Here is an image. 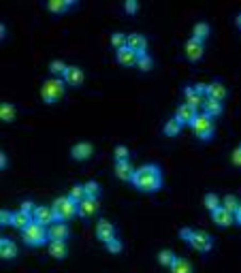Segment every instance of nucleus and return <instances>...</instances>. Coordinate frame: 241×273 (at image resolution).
I'll return each instance as SVG.
<instances>
[{
  "mask_svg": "<svg viewBox=\"0 0 241 273\" xmlns=\"http://www.w3.org/2000/svg\"><path fill=\"white\" fill-rule=\"evenodd\" d=\"M115 58H117V62L124 64V66H135L139 60V53L126 45V47H122V49H115Z\"/></svg>",
  "mask_w": 241,
  "mask_h": 273,
  "instance_id": "4468645a",
  "label": "nucleus"
},
{
  "mask_svg": "<svg viewBox=\"0 0 241 273\" xmlns=\"http://www.w3.org/2000/svg\"><path fill=\"white\" fill-rule=\"evenodd\" d=\"M186 58L192 62H196V60H201V56H203V51H205V45H203V41L199 39H194V36H190L188 41H186Z\"/></svg>",
  "mask_w": 241,
  "mask_h": 273,
  "instance_id": "1a4fd4ad",
  "label": "nucleus"
},
{
  "mask_svg": "<svg viewBox=\"0 0 241 273\" xmlns=\"http://www.w3.org/2000/svg\"><path fill=\"white\" fill-rule=\"evenodd\" d=\"M21 237H24V243L26 245H32V248H36V245H43L49 239V233H47V226H43L36 220H32L28 226L21 231Z\"/></svg>",
  "mask_w": 241,
  "mask_h": 273,
  "instance_id": "20e7f679",
  "label": "nucleus"
},
{
  "mask_svg": "<svg viewBox=\"0 0 241 273\" xmlns=\"http://www.w3.org/2000/svg\"><path fill=\"white\" fill-rule=\"evenodd\" d=\"M83 188H85V196H94V199H98V194H100V186L96 184V181H85Z\"/></svg>",
  "mask_w": 241,
  "mask_h": 273,
  "instance_id": "e433bc0d",
  "label": "nucleus"
},
{
  "mask_svg": "<svg viewBox=\"0 0 241 273\" xmlns=\"http://www.w3.org/2000/svg\"><path fill=\"white\" fill-rule=\"evenodd\" d=\"M66 68H68V64L62 62V60H51V64H49V71H51L53 77H64Z\"/></svg>",
  "mask_w": 241,
  "mask_h": 273,
  "instance_id": "2f4dec72",
  "label": "nucleus"
},
{
  "mask_svg": "<svg viewBox=\"0 0 241 273\" xmlns=\"http://www.w3.org/2000/svg\"><path fill=\"white\" fill-rule=\"evenodd\" d=\"M49 254L53 256V258H58V260L66 258V254H68L66 241H49Z\"/></svg>",
  "mask_w": 241,
  "mask_h": 273,
  "instance_id": "b1692460",
  "label": "nucleus"
},
{
  "mask_svg": "<svg viewBox=\"0 0 241 273\" xmlns=\"http://www.w3.org/2000/svg\"><path fill=\"white\" fill-rule=\"evenodd\" d=\"M32 222V216L30 213H26V211H21V209H17V211H13V220H11V226H15V228H19V231H24L26 226Z\"/></svg>",
  "mask_w": 241,
  "mask_h": 273,
  "instance_id": "4be33fe9",
  "label": "nucleus"
},
{
  "mask_svg": "<svg viewBox=\"0 0 241 273\" xmlns=\"http://www.w3.org/2000/svg\"><path fill=\"white\" fill-rule=\"evenodd\" d=\"M0 120H2V122H13L15 120V107L11 103H2V105H0Z\"/></svg>",
  "mask_w": 241,
  "mask_h": 273,
  "instance_id": "c756f323",
  "label": "nucleus"
},
{
  "mask_svg": "<svg viewBox=\"0 0 241 273\" xmlns=\"http://www.w3.org/2000/svg\"><path fill=\"white\" fill-rule=\"evenodd\" d=\"M128 156H130V152H128L126 145H117L115 147V160H128Z\"/></svg>",
  "mask_w": 241,
  "mask_h": 273,
  "instance_id": "58836bf2",
  "label": "nucleus"
},
{
  "mask_svg": "<svg viewBox=\"0 0 241 273\" xmlns=\"http://www.w3.org/2000/svg\"><path fill=\"white\" fill-rule=\"evenodd\" d=\"M47 7H49V11H53V13H64L66 9L75 7V0H49Z\"/></svg>",
  "mask_w": 241,
  "mask_h": 273,
  "instance_id": "393cba45",
  "label": "nucleus"
},
{
  "mask_svg": "<svg viewBox=\"0 0 241 273\" xmlns=\"http://www.w3.org/2000/svg\"><path fill=\"white\" fill-rule=\"evenodd\" d=\"M213 216V222L218 224V226H231V224L235 222V213H231L228 209H224V207L220 205L216 211H211Z\"/></svg>",
  "mask_w": 241,
  "mask_h": 273,
  "instance_id": "aec40b11",
  "label": "nucleus"
},
{
  "mask_svg": "<svg viewBox=\"0 0 241 273\" xmlns=\"http://www.w3.org/2000/svg\"><path fill=\"white\" fill-rule=\"evenodd\" d=\"M98 199H94V196H85L83 201H79L77 203V211H79V216L81 218H90V216H94L96 211H98Z\"/></svg>",
  "mask_w": 241,
  "mask_h": 273,
  "instance_id": "9d476101",
  "label": "nucleus"
},
{
  "mask_svg": "<svg viewBox=\"0 0 241 273\" xmlns=\"http://www.w3.org/2000/svg\"><path fill=\"white\" fill-rule=\"evenodd\" d=\"M62 79H64V81H66V85H73V88H79V85L83 83V79H85L83 68H81V66H68Z\"/></svg>",
  "mask_w": 241,
  "mask_h": 273,
  "instance_id": "9b49d317",
  "label": "nucleus"
},
{
  "mask_svg": "<svg viewBox=\"0 0 241 273\" xmlns=\"http://www.w3.org/2000/svg\"><path fill=\"white\" fill-rule=\"evenodd\" d=\"M137 66L141 68V71H152V66H154V60H152V56H149L147 51H145V53H139Z\"/></svg>",
  "mask_w": 241,
  "mask_h": 273,
  "instance_id": "473e14b6",
  "label": "nucleus"
},
{
  "mask_svg": "<svg viewBox=\"0 0 241 273\" xmlns=\"http://www.w3.org/2000/svg\"><path fill=\"white\" fill-rule=\"evenodd\" d=\"M233 164L235 167H241V143L235 147V152H233Z\"/></svg>",
  "mask_w": 241,
  "mask_h": 273,
  "instance_id": "79ce46f5",
  "label": "nucleus"
},
{
  "mask_svg": "<svg viewBox=\"0 0 241 273\" xmlns=\"http://www.w3.org/2000/svg\"><path fill=\"white\" fill-rule=\"evenodd\" d=\"M235 222H237V224H241V205H239V209L235 211Z\"/></svg>",
  "mask_w": 241,
  "mask_h": 273,
  "instance_id": "a18cd8bd",
  "label": "nucleus"
},
{
  "mask_svg": "<svg viewBox=\"0 0 241 273\" xmlns=\"http://www.w3.org/2000/svg\"><path fill=\"white\" fill-rule=\"evenodd\" d=\"M19 209H21V211H26V213H30V216H32V211L36 209V205H34L32 201H21V207H19Z\"/></svg>",
  "mask_w": 241,
  "mask_h": 273,
  "instance_id": "ea45409f",
  "label": "nucleus"
},
{
  "mask_svg": "<svg viewBox=\"0 0 241 273\" xmlns=\"http://www.w3.org/2000/svg\"><path fill=\"white\" fill-rule=\"evenodd\" d=\"M137 7H139V4H137V0H126V2H124V9L128 11V13H135V11H137Z\"/></svg>",
  "mask_w": 241,
  "mask_h": 273,
  "instance_id": "37998d69",
  "label": "nucleus"
},
{
  "mask_svg": "<svg viewBox=\"0 0 241 273\" xmlns=\"http://www.w3.org/2000/svg\"><path fill=\"white\" fill-rule=\"evenodd\" d=\"M64 92H66V81H64L62 77H51V79H47V81H43L41 98L45 100L47 105H51V103H56V100H60Z\"/></svg>",
  "mask_w": 241,
  "mask_h": 273,
  "instance_id": "7ed1b4c3",
  "label": "nucleus"
},
{
  "mask_svg": "<svg viewBox=\"0 0 241 273\" xmlns=\"http://www.w3.org/2000/svg\"><path fill=\"white\" fill-rule=\"evenodd\" d=\"M92 154H94V145L92 143H88V141H79V143H75V145L71 147V156L75 160H88Z\"/></svg>",
  "mask_w": 241,
  "mask_h": 273,
  "instance_id": "f8f14e48",
  "label": "nucleus"
},
{
  "mask_svg": "<svg viewBox=\"0 0 241 273\" xmlns=\"http://www.w3.org/2000/svg\"><path fill=\"white\" fill-rule=\"evenodd\" d=\"M0 256H2L4 260L15 258V256H17V243L9 237H2L0 239Z\"/></svg>",
  "mask_w": 241,
  "mask_h": 273,
  "instance_id": "412c9836",
  "label": "nucleus"
},
{
  "mask_svg": "<svg viewBox=\"0 0 241 273\" xmlns=\"http://www.w3.org/2000/svg\"><path fill=\"white\" fill-rule=\"evenodd\" d=\"M235 21H237V26L241 28V13H237V17H235Z\"/></svg>",
  "mask_w": 241,
  "mask_h": 273,
  "instance_id": "de8ad7c7",
  "label": "nucleus"
},
{
  "mask_svg": "<svg viewBox=\"0 0 241 273\" xmlns=\"http://www.w3.org/2000/svg\"><path fill=\"white\" fill-rule=\"evenodd\" d=\"M32 220H36L43 226H51L53 222H58L56 213H53V207L49 205H36V209L32 211Z\"/></svg>",
  "mask_w": 241,
  "mask_h": 273,
  "instance_id": "0eeeda50",
  "label": "nucleus"
},
{
  "mask_svg": "<svg viewBox=\"0 0 241 273\" xmlns=\"http://www.w3.org/2000/svg\"><path fill=\"white\" fill-rule=\"evenodd\" d=\"M239 205H241V201L235 194H226V196H224V201H222V207H224V209H228L231 213L237 211Z\"/></svg>",
  "mask_w": 241,
  "mask_h": 273,
  "instance_id": "7c9ffc66",
  "label": "nucleus"
},
{
  "mask_svg": "<svg viewBox=\"0 0 241 273\" xmlns=\"http://www.w3.org/2000/svg\"><path fill=\"white\" fill-rule=\"evenodd\" d=\"M0 32H2V39H4V34H7V26L4 24H0Z\"/></svg>",
  "mask_w": 241,
  "mask_h": 273,
  "instance_id": "49530a36",
  "label": "nucleus"
},
{
  "mask_svg": "<svg viewBox=\"0 0 241 273\" xmlns=\"http://www.w3.org/2000/svg\"><path fill=\"white\" fill-rule=\"evenodd\" d=\"M184 98H186V103H188V105H192L194 109H199V107H203V103H205L207 96H203L199 90L194 88V85H186V88H184Z\"/></svg>",
  "mask_w": 241,
  "mask_h": 273,
  "instance_id": "2eb2a0df",
  "label": "nucleus"
},
{
  "mask_svg": "<svg viewBox=\"0 0 241 273\" xmlns=\"http://www.w3.org/2000/svg\"><path fill=\"white\" fill-rule=\"evenodd\" d=\"M196 113H199V111H196L192 105L181 103V105L177 107V111H175V117H177L181 124H192V120L196 117Z\"/></svg>",
  "mask_w": 241,
  "mask_h": 273,
  "instance_id": "f3484780",
  "label": "nucleus"
},
{
  "mask_svg": "<svg viewBox=\"0 0 241 273\" xmlns=\"http://www.w3.org/2000/svg\"><path fill=\"white\" fill-rule=\"evenodd\" d=\"M53 213H56V218L58 220H62V222H66V220H71L73 216H79V211H77V201H73L71 196H58L56 201H53Z\"/></svg>",
  "mask_w": 241,
  "mask_h": 273,
  "instance_id": "39448f33",
  "label": "nucleus"
},
{
  "mask_svg": "<svg viewBox=\"0 0 241 273\" xmlns=\"http://www.w3.org/2000/svg\"><path fill=\"white\" fill-rule=\"evenodd\" d=\"M203 113H207L209 117H218L222 113V103L220 100H213V98H205V103H203Z\"/></svg>",
  "mask_w": 241,
  "mask_h": 273,
  "instance_id": "5701e85b",
  "label": "nucleus"
},
{
  "mask_svg": "<svg viewBox=\"0 0 241 273\" xmlns=\"http://www.w3.org/2000/svg\"><path fill=\"white\" fill-rule=\"evenodd\" d=\"M96 237H98L103 243H107L109 239L115 237V226L109 220H98L96 222Z\"/></svg>",
  "mask_w": 241,
  "mask_h": 273,
  "instance_id": "ddd939ff",
  "label": "nucleus"
},
{
  "mask_svg": "<svg viewBox=\"0 0 241 273\" xmlns=\"http://www.w3.org/2000/svg\"><path fill=\"white\" fill-rule=\"evenodd\" d=\"M7 164H9L7 154H4V152H0V167H2V169H7Z\"/></svg>",
  "mask_w": 241,
  "mask_h": 273,
  "instance_id": "c03bdc74",
  "label": "nucleus"
},
{
  "mask_svg": "<svg viewBox=\"0 0 241 273\" xmlns=\"http://www.w3.org/2000/svg\"><path fill=\"white\" fill-rule=\"evenodd\" d=\"M209 32H211V28H209V24H207V21H196L194 30H192V36H194V39H199V41H205L207 36H209Z\"/></svg>",
  "mask_w": 241,
  "mask_h": 273,
  "instance_id": "a878e982",
  "label": "nucleus"
},
{
  "mask_svg": "<svg viewBox=\"0 0 241 273\" xmlns=\"http://www.w3.org/2000/svg\"><path fill=\"white\" fill-rule=\"evenodd\" d=\"M132 184H135V188L143 192H154L162 186V171L156 164H143L132 175Z\"/></svg>",
  "mask_w": 241,
  "mask_h": 273,
  "instance_id": "f257e3e1",
  "label": "nucleus"
},
{
  "mask_svg": "<svg viewBox=\"0 0 241 273\" xmlns=\"http://www.w3.org/2000/svg\"><path fill=\"white\" fill-rule=\"evenodd\" d=\"M192 130H194V135L201 139V141H207V139H211L213 137V117H209L207 113H196V117L192 120Z\"/></svg>",
  "mask_w": 241,
  "mask_h": 273,
  "instance_id": "423d86ee",
  "label": "nucleus"
},
{
  "mask_svg": "<svg viewBox=\"0 0 241 273\" xmlns=\"http://www.w3.org/2000/svg\"><path fill=\"white\" fill-rule=\"evenodd\" d=\"M179 237L184 241H188L194 250H199V252H209L213 248V237L205 231H192V228L184 226V228H179Z\"/></svg>",
  "mask_w": 241,
  "mask_h": 273,
  "instance_id": "f03ea898",
  "label": "nucleus"
},
{
  "mask_svg": "<svg viewBox=\"0 0 241 273\" xmlns=\"http://www.w3.org/2000/svg\"><path fill=\"white\" fill-rule=\"evenodd\" d=\"M228 96V90H226V85H224L222 81H211V83H207V98H213V100H222Z\"/></svg>",
  "mask_w": 241,
  "mask_h": 273,
  "instance_id": "dca6fc26",
  "label": "nucleus"
},
{
  "mask_svg": "<svg viewBox=\"0 0 241 273\" xmlns=\"http://www.w3.org/2000/svg\"><path fill=\"white\" fill-rule=\"evenodd\" d=\"M11 220H13V213L7 211V209L0 211V224H2V226H4V224H11Z\"/></svg>",
  "mask_w": 241,
  "mask_h": 273,
  "instance_id": "a19ab883",
  "label": "nucleus"
},
{
  "mask_svg": "<svg viewBox=\"0 0 241 273\" xmlns=\"http://www.w3.org/2000/svg\"><path fill=\"white\" fill-rule=\"evenodd\" d=\"M181 126H184V124H181L177 117H171V120L164 122V128H162V130H164V135H167V137H175V135H179Z\"/></svg>",
  "mask_w": 241,
  "mask_h": 273,
  "instance_id": "bb28decb",
  "label": "nucleus"
},
{
  "mask_svg": "<svg viewBox=\"0 0 241 273\" xmlns=\"http://www.w3.org/2000/svg\"><path fill=\"white\" fill-rule=\"evenodd\" d=\"M130 49H135L137 53H145L147 49V39L141 34V32H130L128 34V43H126Z\"/></svg>",
  "mask_w": 241,
  "mask_h": 273,
  "instance_id": "a211bd4d",
  "label": "nucleus"
},
{
  "mask_svg": "<svg viewBox=\"0 0 241 273\" xmlns=\"http://www.w3.org/2000/svg\"><path fill=\"white\" fill-rule=\"evenodd\" d=\"M175 258H177V256L171 252V250H162V252H158V263L164 265V267H171Z\"/></svg>",
  "mask_w": 241,
  "mask_h": 273,
  "instance_id": "c9c22d12",
  "label": "nucleus"
},
{
  "mask_svg": "<svg viewBox=\"0 0 241 273\" xmlns=\"http://www.w3.org/2000/svg\"><path fill=\"white\" fill-rule=\"evenodd\" d=\"M47 233H49V241H66V237L71 235V228H68L66 222L58 220L51 226H47Z\"/></svg>",
  "mask_w": 241,
  "mask_h": 273,
  "instance_id": "6e6552de",
  "label": "nucleus"
},
{
  "mask_svg": "<svg viewBox=\"0 0 241 273\" xmlns=\"http://www.w3.org/2000/svg\"><path fill=\"white\" fill-rule=\"evenodd\" d=\"M203 205H205L209 211H216L218 207H220V196L213 194V192H207V194L203 196Z\"/></svg>",
  "mask_w": 241,
  "mask_h": 273,
  "instance_id": "c85d7f7f",
  "label": "nucleus"
},
{
  "mask_svg": "<svg viewBox=\"0 0 241 273\" xmlns=\"http://www.w3.org/2000/svg\"><path fill=\"white\" fill-rule=\"evenodd\" d=\"M171 273H192V265L186 258L177 256V258L173 260V265H171Z\"/></svg>",
  "mask_w": 241,
  "mask_h": 273,
  "instance_id": "cd10ccee",
  "label": "nucleus"
},
{
  "mask_svg": "<svg viewBox=\"0 0 241 273\" xmlns=\"http://www.w3.org/2000/svg\"><path fill=\"white\" fill-rule=\"evenodd\" d=\"M126 43H128V34H124V32H113V34H111V45H113L115 49L126 47Z\"/></svg>",
  "mask_w": 241,
  "mask_h": 273,
  "instance_id": "72a5a7b5",
  "label": "nucleus"
},
{
  "mask_svg": "<svg viewBox=\"0 0 241 273\" xmlns=\"http://www.w3.org/2000/svg\"><path fill=\"white\" fill-rule=\"evenodd\" d=\"M107 245V250H109V252H113V254H117V252H122V241L117 237H113V239H109V241L105 243Z\"/></svg>",
  "mask_w": 241,
  "mask_h": 273,
  "instance_id": "4c0bfd02",
  "label": "nucleus"
},
{
  "mask_svg": "<svg viewBox=\"0 0 241 273\" xmlns=\"http://www.w3.org/2000/svg\"><path fill=\"white\" fill-rule=\"evenodd\" d=\"M137 169H132V164L128 160H115V175L124 181H132V175H135Z\"/></svg>",
  "mask_w": 241,
  "mask_h": 273,
  "instance_id": "6ab92c4d",
  "label": "nucleus"
},
{
  "mask_svg": "<svg viewBox=\"0 0 241 273\" xmlns=\"http://www.w3.org/2000/svg\"><path fill=\"white\" fill-rule=\"evenodd\" d=\"M68 196H71L73 201H83L85 199V188H83V184H73V188L68 190Z\"/></svg>",
  "mask_w": 241,
  "mask_h": 273,
  "instance_id": "f704fd0d",
  "label": "nucleus"
}]
</instances>
